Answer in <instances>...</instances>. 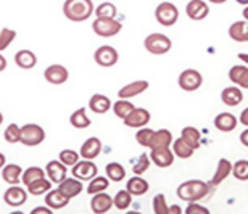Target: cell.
<instances>
[{"label":"cell","instance_id":"1","mask_svg":"<svg viewBox=\"0 0 248 214\" xmlns=\"http://www.w3.org/2000/svg\"><path fill=\"white\" fill-rule=\"evenodd\" d=\"M211 185L203 181H198V179H192V181L182 182L179 187H177V197L181 200H184L187 203L190 201H200L203 198L208 197V193L211 192Z\"/></svg>","mask_w":248,"mask_h":214},{"label":"cell","instance_id":"48","mask_svg":"<svg viewBox=\"0 0 248 214\" xmlns=\"http://www.w3.org/2000/svg\"><path fill=\"white\" fill-rule=\"evenodd\" d=\"M187 214H210V210L205 206H202L198 201H190L186 210Z\"/></svg>","mask_w":248,"mask_h":214},{"label":"cell","instance_id":"26","mask_svg":"<svg viewBox=\"0 0 248 214\" xmlns=\"http://www.w3.org/2000/svg\"><path fill=\"white\" fill-rule=\"evenodd\" d=\"M89 108H91V111L97 113V114H105L110 111L111 100L107 95L95 93V95H92L91 100H89Z\"/></svg>","mask_w":248,"mask_h":214},{"label":"cell","instance_id":"22","mask_svg":"<svg viewBox=\"0 0 248 214\" xmlns=\"http://www.w3.org/2000/svg\"><path fill=\"white\" fill-rule=\"evenodd\" d=\"M237 124H239V119L232 113H227V111L219 113L215 118V127L221 132H232L237 127Z\"/></svg>","mask_w":248,"mask_h":214},{"label":"cell","instance_id":"20","mask_svg":"<svg viewBox=\"0 0 248 214\" xmlns=\"http://www.w3.org/2000/svg\"><path fill=\"white\" fill-rule=\"evenodd\" d=\"M68 203H69V198L64 197L58 188H55V190L50 188V190L46 193V205L50 208L52 211L63 210L64 206H68Z\"/></svg>","mask_w":248,"mask_h":214},{"label":"cell","instance_id":"55","mask_svg":"<svg viewBox=\"0 0 248 214\" xmlns=\"http://www.w3.org/2000/svg\"><path fill=\"white\" fill-rule=\"evenodd\" d=\"M237 57H239L240 61H244V63L247 64V66H248V53H239Z\"/></svg>","mask_w":248,"mask_h":214},{"label":"cell","instance_id":"23","mask_svg":"<svg viewBox=\"0 0 248 214\" xmlns=\"http://www.w3.org/2000/svg\"><path fill=\"white\" fill-rule=\"evenodd\" d=\"M148 188H150L148 182L143 177L137 176V174H134V177L129 179L127 183H126V190L131 193L132 197H142V195H145V193L148 192Z\"/></svg>","mask_w":248,"mask_h":214},{"label":"cell","instance_id":"4","mask_svg":"<svg viewBox=\"0 0 248 214\" xmlns=\"http://www.w3.org/2000/svg\"><path fill=\"white\" fill-rule=\"evenodd\" d=\"M121 23L116 18H95L92 23V31L98 37H115L121 32Z\"/></svg>","mask_w":248,"mask_h":214},{"label":"cell","instance_id":"24","mask_svg":"<svg viewBox=\"0 0 248 214\" xmlns=\"http://www.w3.org/2000/svg\"><path fill=\"white\" fill-rule=\"evenodd\" d=\"M21 174H23L21 166H18L15 163H8L2 168V179L8 185H18L21 182Z\"/></svg>","mask_w":248,"mask_h":214},{"label":"cell","instance_id":"12","mask_svg":"<svg viewBox=\"0 0 248 214\" xmlns=\"http://www.w3.org/2000/svg\"><path fill=\"white\" fill-rule=\"evenodd\" d=\"M44 77H46L47 82L53 84V86H62V84L68 81L69 71L63 64H50V66H47L46 71H44Z\"/></svg>","mask_w":248,"mask_h":214},{"label":"cell","instance_id":"6","mask_svg":"<svg viewBox=\"0 0 248 214\" xmlns=\"http://www.w3.org/2000/svg\"><path fill=\"white\" fill-rule=\"evenodd\" d=\"M46 140V131L39 124L29 122L21 127V143L26 147H37Z\"/></svg>","mask_w":248,"mask_h":214},{"label":"cell","instance_id":"11","mask_svg":"<svg viewBox=\"0 0 248 214\" xmlns=\"http://www.w3.org/2000/svg\"><path fill=\"white\" fill-rule=\"evenodd\" d=\"M150 118L152 114L148 109L145 108H134L131 114L127 118H124V126L127 127H132V129H140V127H145L148 122H150Z\"/></svg>","mask_w":248,"mask_h":214},{"label":"cell","instance_id":"42","mask_svg":"<svg viewBox=\"0 0 248 214\" xmlns=\"http://www.w3.org/2000/svg\"><path fill=\"white\" fill-rule=\"evenodd\" d=\"M16 39V31L10 28L0 29V52H3L5 48H8L12 46V42Z\"/></svg>","mask_w":248,"mask_h":214},{"label":"cell","instance_id":"59","mask_svg":"<svg viewBox=\"0 0 248 214\" xmlns=\"http://www.w3.org/2000/svg\"><path fill=\"white\" fill-rule=\"evenodd\" d=\"M235 2H237V3H240V5H245V7L248 5V0H235Z\"/></svg>","mask_w":248,"mask_h":214},{"label":"cell","instance_id":"2","mask_svg":"<svg viewBox=\"0 0 248 214\" xmlns=\"http://www.w3.org/2000/svg\"><path fill=\"white\" fill-rule=\"evenodd\" d=\"M93 3L92 0H64L63 13L69 21L82 23L93 15Z\"/></svg>","mask_w":248,"mask_h":214},{"label":"cell","instance_id":"57","mask_svg":"<svg viewBox=\"0 0 248 214\" xmlns=\"http://www.w3.org/2000/svg\"><path fill=\"white\" fill-rule=\"evenodd\" d=\"M211 3H216V5H221V3H224V2H227V0H210Z\"/></svg>","mask_w":248,"mask_h":214},{"label":"cell","instance_id":"30","mask_svg":"<svg viewBox=\"0 0 248 214\" xmlns=\"http://www.w3.org/2000/svg\"><path fill=\"white\" fill-rule=\"evenodd\" d=\"M181 138L184 140L186 143H188L193 150H198L202 145V134L200 131H198L197 127H192V126H187L182 129V132H181Z\"/></svg>","mask_w":248,"mask_h":214},{"label":"cell","instance_id":"56","mask_svg":"<svg viewBox=\"0 0 248 214\" xmlns=\"http://www.w3.org/2000/svg\"><path fill=\"white\" fill-rule=\"evenodd\" d=\"M5 161H7V160H5V155H3L2 152H0V169L5 166Z\"/></svg>","mask_w":248,"mask_h":214},{"label":"cell","instance_id":"60","mask_svg":"<svg viewBox=\"0 0 248 214\" xmlns=\"http://www.w3.org/2000/svg\"><path fill=\"white\" fill-rule=\"evenodd\" d=\"M2 122H3V116H2V113H0V126H2Z\"/></svg>","mask_w":248,"mask_h":214},{"label":"cell","instance_id":"18","mask_svg":"<svg viewBox=\"0 0 248 214\" xmlns=\"http://www.w3.org/2000/svg\"><path fill=\"white\" fill-rule=\"evenodd\" d=\"M58 190H60L64 197H68L69 200L76 198L79 193H82L84 190V185H82V181H79L76 177H66L63 182L58 183Z\"/></svg>","mask_w":248,"mask_h":214},{"label":"cell","instance_id":"39","mask_svg":"<svg viewBox=\"0 0 248 214\" xmlns=\"http://www.w3.org/2000/svg\"><path fill=\"white\" fill-rule=\"evenodd\" d=\"M116 13H118L116 5H113L111 2H103L93 10V15L97 18H116Z\"/></svg>","mask_w":248,"mask_h":214},{"label":"cell","instance_id":"13","mask_svg":"<svg viewBox=\"0 0 248 214\" xmlns=\"http://www.w3.org/2000/svg\"><path fill=\"white\" fill-rule=\"evenodd\" d=\"M174 153L170 147H163V148H152L150 152V160L156 164L158 168H170L174 163Z\"/></svg>","mask_w":248,"mask_h":214},{"label":"cell","instance_id":"49","mask_svg":"<svg viewBox=\"0 0 248 214\" xmlns=\"http://www.w3.org/2000/svg\"><path fill=\"white\" fill-rule=\"evenodd\" d=\"M237 86H239L240 89H248V66L245 68V71L242 73V77H240V81Z\"/></svg>","mask_w":248,"mask_h":214},{"label":"cell","instance_id":"3","mask_svg":"<svg viewBox=\"0 0 248 214\" xmlns=\"http://www.w3.org/2000/svg\"><path fill=\"white\" fill-rule=\"evenodd\" d=\"M143 47H145V50L152 55H165L171 50L172 42L170 37L165 36V34L153 32V34H148L145 37Z\"/></svg>","mask_w":248,"mask_h":214},{"label":"cell","instance_id":"53","mask_svg":"<svg viewBox=\"0 0 248 214\" xmlns=\"http://www.w3.org/2000/svg\"><path fill=\"white\" fill-rule=\"evenodd\" d=\"M5 68H7V58H5L2 53H0V73L5 71Z\"/></svg>","mask_w":248,"mask_h":214},{"label":"cell","instance_id":"5","mask_svg":"<svg viewBox=\"0 0 248 214\" xmlns=\"http://www.w3.org/2000/svg\"><path fill=\"white\" fill-rule=\"evenodd\" d=\"M155 18L161 26L171 28L174 26L179 19V10L174 3L171 2H161L155 10Z\"/></svg>","mask_w":248,"mask_h":214},{"label":"cell","instance_id":"29","mask_svg":"<svg viewBox=\"0 0 248 214\" xmlns=\"http://www.w3.org/2000/svg\"><path fill=\"white\" fill-rule=\"evenodd\" d=\"M15 63L21 69H32L37 64V57L31 50H19L15 55Z\"/></svg>","mask_w":248,"mask_h":214},{"label":"cell","instance_id":"36","mask_svg":"<svg viewBox=\"0 0 248 214\" xmlns=\"http://www.w3.org/2000/svg\"><path fill=\"white\" fill-rule=\"evenodd\" d=\"M107 177L110 179L111 182H121L126 177V169L123 168V164L120 163H108L107 168Z\"/></svg>","mask_w":248,"mask_h":214},{"label":"cell","instance_id":"27","mask_svg":"<svg viewBox=\"0 0 248 214\" xmlns=\"http://www.w3.org/2000/svg\"><path fill=\"white\" fill-rule=\"evenodd\" d=\"M229 37L235 42H248V21H234L229 26Z\"/></svg>","mask_w":248,"mask_h":214},{"label":"cell","instance_id":"40","mask_svg":"<svg viewBox=\"0 0 248 214\" xmlns=\"http://www.w3.org/2000/svg\"><path fill=\"white\" fill-rule=\"evenodd\" d=\"M232 176L237 181H248V160H239L232 164Z\"/></svg>","mask_w":248,"mask_h":214},{"label":"cell","instance_id":"34","mask_svg":"<svg viewBox=\"0 0 248 214\" xmlns=\"http://www.w3.org/2000/svg\"><path fill=\"white\" fill-rule=\"evenodd\" d=\"M172 147V153H174V156L181 158V160H187V158H190L193 155V148L188 145V143H186L182 138H176V140H172L171 143Z\"/></svg>","mask_w":248,"mask_h":214},{"label":"cell","instance_id":"50","mask_svg":"<svg viewBox=\"0 0 248 214\" xmlns=\"http://www.w3.org/2000/svg\"><path fill=\"white\" fill-rule=\"evenodd\" d=\"M39 213H41V214H52V210L47 205L41 206V208H34V210H32V214H39Z\"/></svg>","mask_w":248,"mask_h":214},{"label":"cell","instance_id":"33","mask_svg":"<svg viewBox=\"0 0 248 214\" xmlns=\"http://www.w3.org/2000/svg\"><path fill=\"white\" fill-rule=\"evenodd\" d=\"M52 188V181L47 177H42V179H37V181H34L32 183H29L26 187L28 193H31L34 197H39V195H44V193H47L48 190Z\"/></svg>","mask_w":248,"mask_h":214},{"label":"cell","instance_id":"9","mask_svg":"<svg viewBox=\"0 0 248 214\" xmlns=\"http://www.w3.org/2000/svg\"><path fill=\"white\" fill-rule=\"evenodd\" d=\"M3 201L5 205L12 208H19L28 201V190H24L19 185H10L3 193Z\"/></svg>","mask_w":248,"mask_h":214},{"label":"cell","instance_id":"28","mask_svg":"<svg viewBox=\"0 0 248 214\" xmlns=\"http://www.w3.org/2000/svg\"><path fill=\"white\" fill-rule=\"evenodd\" d=\"M172 134L168 129H160V131H155L152 136L150 140V150L152 148H163V147H171L172 143Z\"/></svg>","mask_w":248,"mask_h":214},{"label":"cell","instance_id":"45","mask_svg":"<svg viewBox=\"0 0 248 214\" xmlns=\"http://www.w3.org/2000/svg\"><path fill=\"white\" fill-rule=\"evenodd\" d=\"M153 213L155 214H170V206L166 203V197L163 193H158V195L153 198Z\"/></svg>","mask_w":248,"mask_h":214},{"label":"cell","instance_id":"52","mask_svg":"<svg viewBox=\"0 0 248 214\" xmlns=\"http://www.w3.org/2000/svg\"><path fill=\"white\" fill-rule=\"evenodd\" d=\"M240 142H242V145L248 148V129H245V131L240 134Z\"/></svg>","mask_w":248,"mask_h":214},{"label":"cell","instance_id":"32","mask_svg":"<svg viewBox=\"0 0 248 214\" xmlns=\"http://www.w3.org/2000/svg\"><path fill=\"white\" fill-rule=\"evenodd\" d=\"M47 176V172H46V169H42V168H39V166H31V168H28V169H24L23 174H21V183L24 187H28L29 183H32L34 181H37V179H42V177H46Z\"/></svg>","mask_w":248,"mask_h":214},{"label":"cell","instance_id":"51","mask_svg":"<svg viewBox=\"0 0 248 214\" xmlns=\"http://www.w3.org/2000/svg\"><path fill=\"white\" fill-rule=\"evenodd\" d=\"M240 124H244L245 127H248V108H245L240 114Z\"/></svg>","mask_w":248,"mask_h":214},{"label":"cell","instance_id":"41","mask_svg":"<svg viewBox=\"0 0 248 214\" xmlns=\"http://www.w3.org/2000/svg\"><path fill=\"white\" fill-rule=\"evenodd\" d=\"M3 137H5V140H7L8 143H18V142H21V127L18 126V124H8L7 129H5V132H3Z\"/></svg>","mask_w":248,"mask_h":214},{"label":"cell","instance_id":"35","mask_svg":"<svg viewBox=\"0 0 248 214\" xmlns=\"http://www.w3.org/2000/svg\"><path fill=\"white\" fill-rule=\"evenodd\" d=\"M108 185H110V179L103 177V176H95L93 179L89 181L87 193H89V195H95V193L105 192L107 188H108Z\"/></svg>","mask_w":248,"mask_h":214},{"label":"cell","instance_id":"37","mask_svg":"<svg viewBox=\"0 0 248 214\" xmlns=\"http://www.w3.org/2000/svg\"><path fill=\"white\" fill-rule=\"evenodd\" d=\"M113 205L118 211H126L132 205V195L127 190H120L113 197Z\"/></svg>","mask_w":248,"mask_h":214},{"label":"cell","instance_id":"17","mask_svg":"<svg viewBox=\"0 0 248 214\" xmlns=\"http://www.w3.org/2000/svg\"><path fill=\"white\" fill-rule=\"evenodd\" d=\"M102 152V140L98 137H89L86 142L81 145L79 155L82 156V160H95Z\"/></svg>","mask_w":248,"mask_h":214},{"label":"cell","instance_id":"31","mask_svg":"<svg viewBox=\"0 0 248 214\" xmlns=\"http://www.w3.org/2000/svg\"><path fill=\"white\" fill-rule=\"evenodd\" d=\"M69 124L76 129H87L92 124L91 118L87 116L86 108H78L71 116H69Z\"/></svg>","mask_w":248,"mask_h":214},{"label":"cell","instance_id":"19","mask_svg":"<svg viewBox=\"0 0 248 214\" xmlns=\"http://www.w3.org/2000/svg\"><path fill=\"white\" fill-rule=\"evenodd\" d=\"M148 87H150V84H148V81H143V79H140V81L129 82V84H126V86H123L120 89V92H118V97H120V98H127V100H129V98L137 97V95H140V93H143Z\"/></svg>","mask_w":248,"mask_h":214},{"label":"cell","instance_id":"16","mask_svg":"<svg viewBox=\"0 0 248 214\" xmlns=\"http://www.w3.org/2000/svg\"><path fill=\"white\" fill-rule=\"evenodd\" d=\"M115 206L113 205V198L111 195H108V193H95V195H92V200H91V210L92 213L95 214H105L111 210V208Z\"/></svg>","mask_w":248,"mask_h":214},{"label":"cell","instance_id":"46","mask_svg":"<svg viewBox=\"0 0 248 214\" xmlns=\"http://www.w3.org/2000/svg\"><path fill=\"white\" fill-rule=\"evenodd\" d=\"M148 168H150V158H148L147 153H142V155L139 156L137 163L134 164L132 171H134V174H137V176H142Z\"/></svg>","mask_w":248,"mask_h":214},{"label":"cell","instance_id":"15","mask_svg":"<svg viewBox=\"0 0 248 214\" xmlns=\"http://www.w3.org/2000/svg\"><path fill=\"white\" fill-rule=\"evenodd\" d=\"M46 172H47V177L50 179L52 182L55 183H60L66 179V174H68V166L63 164L60 160H52L47 163L46 166Z\"/></svg>","mask_w":248,"mask_h":214},{"label":"cell","instance_id":"58","mask_svg":"<svg viewBox=\"0 0 248 214\" xmlns=\"http://www.w3.org/2000/svg\"><path fill=\"white\" fill-rule=\"evenodd\" d=\"M244 18H245V21H248V5L244 8Z\"/></svg>","mask_w":248,"mask_h":214},{"label":"cell","instance_id":"43","mask_svg":"<svg viewBox=\"0 0 248 214\" xmlns=\"http://www.w3.org/2000/svg\"><path fill=\"white\" fill-rule=\"evenodd\" d=\"M153 129L150 127H140L139 131L136 132V140L139 145H142V147H145V148H150V140H152V136H153Z\"/></svg>","mask_w":248,"mask_h":214},{"label":"cell","instance_id":"14","mask_svg":"<svg viewBox=\"0 0 248 214\" xmlns=\"http://www.w3.org/2000/svg\"><path fill=\"white\" fill-rule=\"evenodd\" d=\"M186 13L193 21H200V19H205L208 16L210 7H208V3L205 0H190L186 7Z\"/></svg>","mask_w":248,"mask_h":214},{"label":"cell","instance_id":"8","mask_svg":"<svg viewBox=\"0 0 248 214\" xmlns=\"http://www.w3.org/2000/svg\"><path fill=\"white\" fill-rule=\"evenodd\" d=\"M93 60H95V63L98 66L102 68H111L115 66L118 63V60H120V53L115 47L111 46H102L98 47L95 53H93Z\"/></svg>","mask_w":248,"mask_h":214},{"label":"cell","instance_id":"38","mask_svg":"<svg viewBox=\"0 0 248 214\" xmlns=\"http://www.w3.org/2000/svg\"><path fill=\"white\" fill-rule=\"evenodd\" d=\"M134 108H136V107H134L132 103L127 100V98H120L118 102L113 103V113H115L120 119L127 118Z\"/></svg>","mask_w":248,"mask_h":214},{"label":"cell","instance_id":"7","mask_svg":"<svg viewBox=\"0 0 248 214\" xmlns=\"http://www.w3.org/2000/svg\"><path fill=\"white\" fill-rule=\"evenodd\" d=\"M177 84H179V87L182 89V91L195 92L202 87L203 76H202V73L197 71V69H184V71L179 74Z\"/></svg>","mask_w":248,"mask_h":214},{"label":"cell","instance_id":"47","mask_svg":"<svg viewBox=\"0 0 248 214\" xmlns=\"http://www.w3.org/2000/svg\"><path fill=\"white\" fill-rule=\"evenodd\" d=\"M245 68H247V64H235V66H232L229 69V79H231V82L232 84H239L240 81V77H242V73L245 71Z\"/></svg>","mask_w":248,"mask_h":214},{"label":"cell","instance_id":"54","mask_svg":"<svg viewBox=\"0 0 248 214\" xmlns=\"http://www.w3.org/2000/svg\"><path fill=\"white\" fill-rule=\"evenodd\" d=\"M182 213V210H181V208L179 206H170V214H181Z\"/></svg>","mask_w":248,"mask_h":214},{"label":"cell","instance_id":"44","mask_svg":"<svg viewBox=\"0 0 248 214\" xmlns=\"http://www.w3.org/2000/svg\"><path fill=\"white\" fill-rule=\"evenodd\" d=\"M79 153L74 152V150H69V148H66V150H62L60 155H58V160H60L63 164H66L68 168H73L74 164H76L79 161Z\"/></svg>","mask_w":248,"mask_h":214},{"label":"cell","instance_id":"10","mask_svg":"<svg viewBox=\"0 0 248 214\" xmlns=\"http://www.w3.org/2000/svg\"><path fill=\"white\" fill-rule=\"evenodd\" d=\"M97 166L95 163L92 160H82V161H78L74 166L71 168V174L73 177L79 179V181H91L97 176Z\"/></svg>","mask_w":248,"mask_h":214},{"label":"cell","instance_id":"21","mask_svg":"<svg viewBox=\"0 0 248 214\" xmlns=\"http://www.w3.org/2000/svg\"><path fill=\"white\" fill-rule=\"evenodd\" d=\"M231 174H232V163L227 160V158H221V160L217 161V168L215 171V176H213V179H211L210 185L217 187L222 181H226Z\"/></svg>","mask_w":248,"mask_h":214},{"label":"cell","instance_id":"25","mask_svg":"<svg viewBox=\"0 0 248 214\" xmlns=\"http://www.w3.org/2000/svg\"><path fill=\"white\" fill-rule=\"evenodd\" d=\"M221 100L227 107H237L239 103H242V100H244V92H242L240 87H237V86L226 87L224 91L221 92Z\"/></svg>","mask_w":248,"mask_h":214}]
</instances>
